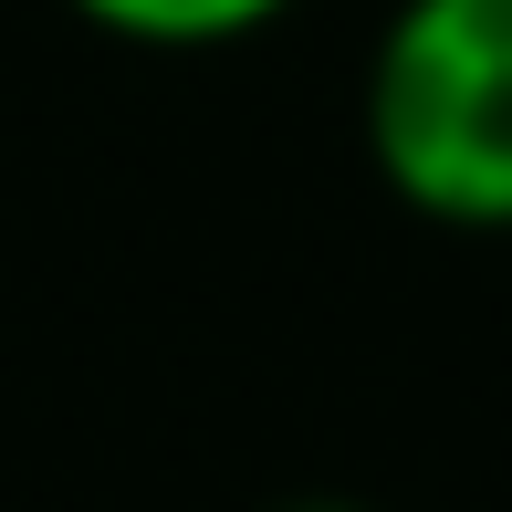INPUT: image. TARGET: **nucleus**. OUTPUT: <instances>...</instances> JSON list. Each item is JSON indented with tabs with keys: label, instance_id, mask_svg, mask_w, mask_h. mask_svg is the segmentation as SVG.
<instances>
[{
	"label": "nucleus",
	"instance_id": "nucleus-1",
	"mask_svg": "<svg viewBox=\"0 0 512 512\" xmlns=\"http://www.w3.org/2000/svg\"><path fill=\"white\" fill-rule=\"evenodd\" d=\"M356 126L377 189L429 230H512V0H398Z\"/></svg>",
	"mask_w": 512,
	"mask_h": 512
},
{
	"label": "nucleus",
	"instance_id": "nucleus-2",
	"mask_svg": "<svg viewBox=\"0 0 512 512\" xmlns=\"http://www.w3.org/2000/svg\"><path fill=\"white\" fill-rule=\"evenodd\" d=\"M84 32L136 42V53H230V42L272 32L293 0H63Z\"/></svg>",
	"mask_w": 512,
	"mask_h": 512
},
{
	"label": "nucleus",
	"instance_id": "nucleus-3",
	"mask_svg": "<svg viewBox=\"0 0 512 512\" xmlns=\"http://www.w3.org/2000/svg\"><path fill=\"white\" fill-rule=\"evenodd\" d=\"M272 512H366V502H345V492H304V502H272Z\"/></svg>",
	"mask_w": 512,
	"mask_h": 512
}]
</instances>
